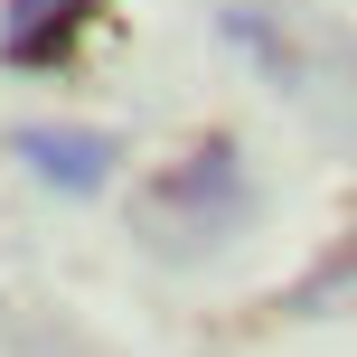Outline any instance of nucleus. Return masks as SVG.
Segmentation results:
<instances>
[{"instance_id":"f257e3e1","label":"nucleus","mask_w":357,"mask_h":357,"mask_svg":"<svg viewBox=\"0 0 357 357\" xmlns=\"http://www.w3.org/2000/svg\"><path fill=\"white\" fill-rule=\"evenodd\" d=\"M216 38L273 94L310 104L320 123H339V142H357V38L329 10H310V0H216Z\"/></svg>"},{"instance_id":"f03ea898","label":"nucleus","mask_w":357,"mask_h":357,"mask_svg":"<svg viewBox=\"0 0 357 357\" xmlns=\"http://www.w3.org/2000/svg\"><path fill=\"white\" fill-rule=\"evenodd\" d=\"M245 207H254V188H245V151H235L226 132H207L188 160H169V169L142 188L132 235H142L151 254H169V264H207V254L245 226Z\"/></svg>"},{"instance_id":"7ed1b4c3","label":"nucleus","mask_w":357,"mask_h":357,"mask_svg":"<svg viewBox=\"0 0 357 357\" xmlns=\"http://www.w3.org/2000/svg\"><path fill=\"white\" fill-rule=\"evenodd\" d=\"M10 151L29 160L38 178H47L56 197H94L113 178V132H66V123H29V132H10Z\"/></svg>"},{"instance_id":"20e7f679","label":"nucleus","mask_w":357,"mask_h":357,"mask_svg":"<svg viewBox=\"0 0 357 357\" xmlns=\"http://www.w3.org/2000/svg\"><path fill=\"white\" fill-rule=\"evenodd\" d=\"M85 10L94 0H10V10H0V56H10V66H66Z\"/></svg>"}]
</instances>
